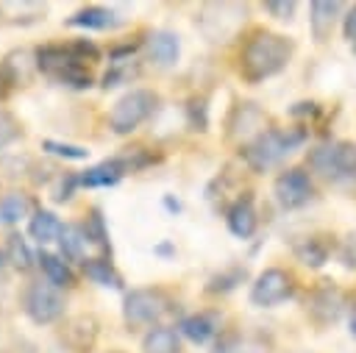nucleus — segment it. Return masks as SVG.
Segmentation results:
<instances>
[{"label": "nucleus", "mask_w": 356, "mask_h": 353, "mask_svg": "<svg viewBox=\"0 0 356 353\" xmlns=\"http://www.w3.org/2000/svg\"><path fill=\"white\" fill-rule=\"evenodd\" d=\"M292 58V42L273 31H256L239 56V72L245 81L259 83L264 78L278 75Z\"/></svg>", "instance_id": "nucleus-1"}, {"label": "nucleus", "mask_w": 356, "mask_h": 353, "mask_svg": "<svg viewBox=\"0 0 356 353\" xmlns=\"http://www.w3.org/2000/svg\"><path fill=\"white\" fill-rule=\"evenodd\" d=\"M36 56V69L44 72L47 78L70 86V89H89L92 86V72L86 61L75 53L72 42L70 44H42L33 50Z\"/></svg>", "instance_id": "nucleus-2"}, {"label": "nucleus", "mask_w": 356, "mask_h": 353, "mask_svg": "<svg viewBox=\"0 0 356 353\" xmlns=\"http://www.w3.org/2000/svg\"><path fill=\"white\" fill-rule=\"evenodd\" d=\"M303 142H306L303 128H267L264 133H259L253 142L242 147V158L253 172H264Z\"/></svg>", "instance_id": "nucleus-3"}, {"label": "nucleus", "mask_w": 356, "mask_h": 353, "mask_svg": "<svg viewBox=\"0 0 356 353\" xmlns=\"http://www.w3.org/2000/svg\"><path fill=\"white\" fill-rule=\"evenodd\" d=\"M309 167L328 181H350L356 178V145L348 139L317 145L309 153Z\"/></svg>", "instance_id": "nucleus-4"}, {"label": "nucleus", "mask_w": 356, "mask_h": 353, "mask_svg": "<svg viewBox=\"0 0 356 353\" xmlns=\"http://www.w3.org/2000/svg\"><path fill=\"white\" fill-rule=\"evenodd\" d=\"M159 106V95L153 89H131L125 92L108 111V128L120 136L136 131Z\"/></svg>", "instance_id": "nucleus-5"}, {"label": "nucleus", "mask_w": 356, "mask_h": 353, "mask_svg": "<svg viewBox=\"0 0 356 353\" xmlns=\"http://www.w3.org/2000/svg\"><path fill=\"white\" fill-rule=\"evenodd\" d=\"M170 300L164 297L161 289H131L125 292V300H122V320L131 328H145L159 322Z\"/></svg>", "instance_id": "nucleus-6"}, {"label": "nucleus", "mask_w": 356, "mask_h": 353, "mask_svg": "<svg viewBox=\"0 0 356 353\" xmlns=\"http://www.w3.org/2000/svg\"><path fill=\"white\" fill-rule=\"evenodd\" d=\"M22 309L33 322L50 325L64 314V295L47 281H33L22 295Z\"/></svg>", "instance_id": "nucleus-7"}, {"label": "nucleus", "mask_w": 356, "mask_h": 353, "mask_svg": "<svg viewBox=\"0 0 356 353\" xmlns=\"http://www.w3.org/2000/svg\"><path fill=\"white\" fill-rule=\"evenodd\" d=\"M295 292V281L286 270L281 267H270L264 272H259V278L250 286V303L259 309H273L278 303H284L286 297H292Z\"/></svg>", "instance_id": "nucleus-8"}, {"label": "nucleus", "mask_w": 356, "mask_h": 353, "mask_svg": "<svg viewBox=\"0 0 356 353\" xmlns=\"http://www.w3.org/2000/svg\"><path fill=\"white\" fill-rule=\"evenodd\" d=\"M273 195L281 203V208H303L314 197V183H312V178H309L306 170L289 167V170H284L275 178Z\"/></svg>", "instance_id": "nucleus-9"}, {"label": "nucleus", "mask_w": 356, "mask_h": 353, "mask_svg": "<svg viewBox=\"0 0 356 353\" xmlns=\"http://www.w3.org/2000/svg\"><path fill=\"white\" fill-rule=\"evenodd\" d=\"M306 309H309L312 320H317L320 325L337 322V320H339V314L345 311V295H342L337 286L325 284V286H320V289H314V292H312V297H309Z\"/></svg>", "instance_id": "nucleus-10"}, {"label": "nucleus", "mask_w": 356, "mask_h": 353, "mask_svg": "<svg viewBox=\"0 0 356 353\" xmlns=\"http://www.w3.org/2000/svg\"><path fill=\"white\" fill-rule=\"evenodd\" d=\"M128 172V164L122 161V156H114V158H106L95 167H86L81 172V186H89V189H97V186H114L120 183V178Z\"/></svg>", "instance_id": "nucleus-11"}, {"label": "nucleus", "mask_w": 356, "mask_h": 353, "mask_svg": "<svg viewBox=\"0 0 356 353\" xmlns=\"http://www.w3.org/2000/svg\"><path fill=\"white\" fill-rule=\"evenodd\" d=\"M225 222H228V231L239 239H248L256 233V225H259V217H256V208H253V200L250 195L234 200V206L225 211Z\"/></svg>", "instance_id": "nucleus-12"}, {"label": "nucleus", "mask_w": 356, "mask_h": 353, "mask_svg": "<svg viewBox=\"0 0 356 353\" xmlns=\"http://www.w3.org/2000/svg\"><path fill=\"white\" fill-rule=\"evenodd\" d=\"M339 8H342V3H337V0H314L309 6V25H312V36L317 42H325L334 33Z\"/></svg>", "instance_id": "nucleus-13"}, {"label": "nucleus", "mask_w": 356, "mask_h": 353, "mask_svg": "<svg viewBox=\"0 0 356 353\" xmlns=\"http://www.w3.org/2000/svg\"><path fill=\"white\" fill-rule=\"evenodd\" d=\"M36 264H39L44 281L53 284L56 289H72L75 286V272H72V267L61 256L47 253V250H39L36 253Z\"/></svg>", "instance_id": "nucleus-14"}, {"label": "nucleus", "mask_w": 356, "mask_h": 353, "mask_svg": "<svg viewBox=\"0 0 356 353\" xmlns=\"http://www.w3.org/2000/svg\"><path fill=\"white\" fill-rule=\"evenodd\" d=\"M95 339H97V322H95V317H86V314L72 317L67 322V328H64V342L75 353H92Z\"/></svg>", "instance_id": "nucleus-15"}, {"label": "nucleus", "mask_w": 356, "mask_h": 353, "mask_svg": "<svg viewBox=\"0 0 356 353\" xmlns=\"http://www.w3.org/2000/svg\"><path fill=\"white\" fill-rule=\"evenodd\" d=\"M147 53H150V61L159 64V67H172L181 56V42L172 31H153L150 39H147Z\"/></svg>", "instance_id": "nucleus-16"}, {"label": "nucleus", "mask_w": 356, "mask_h": 353, "mask_svg": "<svg viewBox=\"0 0 356 353\" xmlns=\"http://www.w3.org/2000/svg\"><path fill=\"white\" fill-rule=\"evenodd\" d=\"M67 25L72 28H86V31H108L114 25H120V17L111 11V8H103V6H83L78 8Z\"/></svg>", "instance_id": "nucleus-17"}, {"label": "nucleus", "mask_w": 356, "mask_h": 353, "mask_svg": "<svg viewBox=\"0 0 356 353\" xmlns=\"http://www.w3.org/2000/svg\"><path fill=\"white\" fill-rule=\"evenodd\" d=\"M217 314H206V311H200V314H189V317H184L181 322H178V334H184L189 342H195V345H203V342H209L214 334H217Z\"/></svg>", "instance_id": "nucleus-18"}, {"label": "nucleus", "mask_w": 356, "mask_h": 353, "mask_svg": "<svg viewBox=\"0 0 356 353\" xmlns=\"http://www.w3.org/2000/svg\"><path fill=\"white\" fill-rule=\"evenodd\" d=\"M61 231H64V222H61L53 211H47V208H36L33 217H31V222H28V233H31L39 245L58 242Z\"/></svg>", "instance_id": "nucleus-19"}, {"label": "nucleus", "mask_w": 356, "mask_h": 353, "mask_svg": "<svg viewBox=\"0 0 356 353\" xmlns=\"http://www.w3.org/2000/svg\"><path fill=\"white\" fill-rule=\"evenodd\" d=\"M295 256L300 264L306 267H323L328 261V253H331V242L325 236H303L295 242Z\"/></svg>", "instance_id": "nucleus-20"}, {"label": "nucleus", "mask_w": 356, "mask_h": 353, "mask_svg": "<svg viewBox=\"0 0 356 353\" xmlns=\"http://www.w3.org/2000/svg\"><path fill=\"white\" fill-rule=\"evenodd\" d=\"M81 267H83V275H86L89 281H95L97 286L122 289V275L114 270V264H111L106 256H95V258H86Z\"/></svg>", "instance_id": "nucleus-21"}, {"label": "nucleus", "mask_w": 356, "mask_h": 353, "mask_svg": "<svg viewBox=\"0 0 356 353\" xmlns=\"http://www.w3.org/2000/svg\"><path fill=\"white\" fill-rule=\"evenodd\" d=\"M142 350L145 353H181V336L175 328L167 325H156L145 334L142 339Z\"/></svg>", "instance_id": "nucleus-22"}, {"label": "nucleus", "mask_w": 356, "mask_h": 353, "mask_svg": "<svg viewBox=\"0 0 356 353\" xmlns=\"http://www.w3.org/2000/svg\"><path fill=\"white\" fill-rule=\"evenodd\" d=\"M33 217V200L25 195V192H6L0 197V222L6 225H14L25 217Z\"/></svg>", "instance_id": "nucleus-23"}, {"label": "nucleus", "mask_w": 356, "mask_h": 353, "mask_svg": "<svg viewBox=\"0 0 356 353\" xmlns=\"http://www.w3.org/2000/svg\"><path fill=\"white\" fill-rule=\"evenodd\" d=\"M3 256H6V261H8L14 270H19V272H28V270L33 267V261H36V256H33V250L28 247V242H25L22 233H8V236H6Z\"/></svg>", "instance_id": "nucleus-24"}, {"label": "nucleus", "mask_w": 356, "mask_h": 353, "mask_svg": "<svg viewBox=\"0 0 356 353\" xmlns=\"http://www.w3.org/2000/svg\"><path fill=\"white\" fill-rule=\"evenodd\" d=\"M86 233L81 225H64L61 236H58V247H61V258L64 261H86L83 250H86Z\"/></svg>", "instance_id": "nucleus-25"}, {"label": "nucleus", "mask_w": 356, "mask_h": 353, "mask_svg": "<svg viewBox=\"0 0 356 353\" xmlns=\"http://www.w3.org/2000/svg\"><path fill=\"white\" fill-rule=\"evenodd\" d=\"M83 233H86V242L100 247L103 253H108V231H106V220L100 214V208H89L86 220H83Z\"/></svg>", "instance_id": "nucleus-26"}, {"label": "nucleus", "mask_w": 356, "mask_h": 353, "mask_svg": "<svg viewBox=\"0 0 356 353\" xmlns=\"http://www.w3.org/2000/svg\"><path fill=\"white\" fill-rule=\"evenodd\" d=\"M42 150L58 156V158H67V161H83L89 158V150L81 147V145H67V142H56V139H44L42 142Z\"/></svg>", "instance_id": "nucleus-27"}, {"label": "nucleus", "mask_w": 356, "mask_h": 353, "mask_svg": "<svg viewBox=\"0 0 356 353\" xmlns=\"http://www.w3.org/2000/svg\"><path fill=\"white\" fill-rule=\"evenodd\" d=\"M139 72L136 64H128V61H114L111 69L103 75V89H111V86H120V83H128L134 75Z\"/></svg>", "instance_id": "nucleus-28"}, {"label": "nucleus", "mask_w": 356, "mask_h": 353, "mask_svg": "<svg viewBox=\"0 0 356 353\" xmlns=\"http://www.w3.org/2000/svg\"><path fill=\"white\" fill-rule=\"evenodd\" d=\"M22 136V125H19V120L8 111V108H0V150L3 147H8L14 139H19Z\"/></svg>", "instance_id": "nucleus-29"}, {"label": "nucleus", "mask_w": 356, "mask_h": 353, "mask_svg": "<svg viewBox=\"0 0 356 353\" xmlns=\"http://www.w3.org/2000/svg\"><path fill=\"white\" fill-rule=\"evenodd\" d=\"M214 353H259V345L250 342L248 336H239V334H231V336H222L217 342V350Z\"/></svg>", "instance_id": "nucleus-30"}, {"label": "nucleus", "mask_w": 356, "mask_h": 353, "mask_svg": "<svg viewBox=\"0 0 356 353\" xmlns=\"http://www.w3.org/2000/svg\"><path fill=\"white\" fill-rule=\"evenodd\" d=\"M242 278H245V267H242V270L234 267V270H228V272H222V275H214V278L209 281V292H231Z\"/></svg>", "instance_id": "nucleus-31"}, {"label": "nucleus", "mask_w": 356, "mask_h": 353, "mask_svg": "<svg viewBox=\"0 0 356 353\" xmlns=\"http://www.w3.org/2000/svg\"><path fill=\"white\" fill-rule=\"evenodd\" d=\"M264 8H267V14H273L275 19H292L298 3H295V0H270V3H264Z\"/></svg>", "instance_id": "nucleus-32"}, {"label": "nucleus", "mask_w": 356, "mask_h": 353, "mask_svg": "<svg viewBox=\"0 0 356 353\" xmlns=\"http://www.w3.org/2000/svg\"><path fill=\"white\" fill-rule=\"evenodd\" d=\"M78 183H81V175H72V172H67V175L61 178V186L56 189V195H53V197H56L58 203L70 200V197H72V189H75Z\"/></svg>", "instance_id": "nucleus-33"}, {"label": "nucleus", "mask_w": 356, "mask_h": 353, "mask_svg": "<svg viewBox=\"0 0 356 353\" xmlns=\"http://www.w3.org/2000/svg\"><path fill=\"white\" fill-rule=\"evenodd\" d=\"M342 33H345V39L356 47V6L348 11V17H345V22H342Z\"/></svg>", "instance_id": "nucleus-34"}, {"label": "nucleus", "mask_w": 356, "mask_h": 353, "mask_svg": "<svg viewBox=\"0 0 356 353\" xmlns=\"http://www.w3.org/2000/svg\"><path fill=\"white\" fill-rule=\"evenodd\" d=\"M342 261L348 267H356V236H348V242L342 247Z\"/></svg>", "instance_id": "nucleus-35"}, {"label": "nucleus", "mask_w": 356, "mask_h": 353, "mask_svg": "<svg viewBox=\"0 0 356 353\" xmlns=\"http://www.w3.org/2000/svg\"><path fill=\"white\" fill-rule=\"evenodd\" d=\"M350 331L356 334V314H353V320H350Z\"/></svg>", "instance_id": "nucleus-36"}, {"label": "nucleus", "mask_w": 356, "mask_h": 353, "mask_svg": "<svg viewBox=\"0 0 356 353\" xmlns=\"http://www.w3.org/2000/svg\"><path fill=\"white\" fill-rule=\"evenodd\" d=\"M3 261H6V256H3V250H0V267H3Z\"/></svg>", "instance_id": "nucleus-37"}, {"label": "nucleus", "mask_w": 356, "mask_h": 353, "mask_svg": "<svg viewBox=\"0 0 356 353\" xmlns=\"http://www.w3.org/2000/svg\"><path fill=\"white\" fill-rule=\"evenodd\" d=\"M0 83H6V81H3V75H0Z\"/></svg>", "instance_id": "nucleus-38"}, {"label": "nucleus", "mask_w": 356, "mask_h": 353, "mask_svg": "<svg viewBox=\"0 0 356 353\" xmlns=\"http://www.w3.org/2000/svg\"><path fill=\"white\" fill-rule=\"evenodd\" d=\"M353 50H356V47H353Z\"/></svg>", "instance_id": "nucleus-39"}]
</instances>
